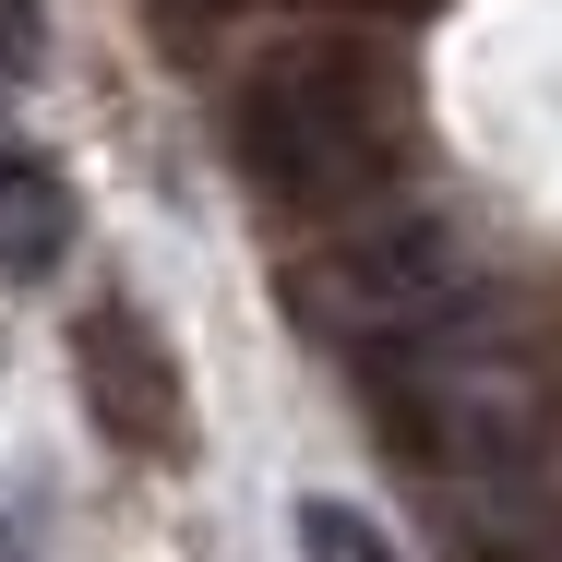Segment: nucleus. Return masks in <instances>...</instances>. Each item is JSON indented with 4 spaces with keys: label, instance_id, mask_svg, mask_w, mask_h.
<instances>
[{
    "label": "nucleus",
    "instance_id": "nucleus-1",
    "mask_svg": "<svg viewBox=\"0 0 562 562\" xmlns=\"http://www.w3.org/2000/svg\"><path fill=\"white\" fill-rule=\"evenodd\" d=\"M347 371L467 562H527L562 539V371L527 336H503V300Z\"/></svg>",
    "mask_w": 562,
    "mask_h": 562
},
{
    "label": "nucleus",
    "instance_id": "nucleus-2",
    "mask_svg": "<svg viewBox=\"0 0 562 562\" xmlns=\"http://www.w3.org/2000/svg\"><path fill=\"white\" fill-rule=\"evenodd\" d=\"M227 144L288 216H359L407 156V60L359 24L276 36L227 85Z\"/></svg>",
    "mask_w": 562,
    "mask_h": 562
},
{
    "label": "nucleus",
    "instance_id": "nucleus-3",
    "mask_svg": "<svg viewBox=\"0 0 562 562\" xmlns=\"http://www.w3.org/2000/svg\"><path fill=\"white\" fill-rule=\"evenodd\" d=\"M288 324L336 359H371V347H407L431 324H467L503 300V263L491 239L454 216V204H395V216H347L336 239H312L288 276Z\"/></svg>",
    "mask_w": 562,
    "mask_h": 562
},
{
    "label": "nucleus",
    "instance_id": "nucleus-4",
    "mask_svg": "<svg viewBox=\"0 0 562 562\" xmlns=\"http://www.w3.org/2000/svg\"><path fill=\"white\" fill-rule=\"evenodd\" d=\"M72 383H85V419H97L120 454H192V395H180L168 347L144 336L120 300L72 324Z\"/></svg>",
    "mask_w": 562,
    "mask_h": 562
},
{
    "label": "nucleus",
    "instance_id": "nucleus-5",
    "mask_svg": "<svg viewBox=\"0 0 562 562\" xmlns=\"http://www.w3.org/2000/svg\"><path fill=\"white\" fill-rule=\"evenodd\" d=\"M60 251H72V180L36 144H0V276L36 288Z\"/></svg>",
    "mask_w": 562,
    "mask_h": 562
},
{
    "label": "nucleus",
    "instance_id": "nucleus-6",
    "mask_svg": "<svg viewBox=\"0 0 562 562\" xmlns=\"http://www.w3.org/2000/svg\"><path fill=\"white\" fill-rule=\"evenodd\" d=\"M300 562H395V539L359 515V503H336V491H312L300 503Z\"/></svg>",
    "mask_w": 562,
    "mask_h": 562
},
{
    "label": "nucleus",
    "instance_id": "nucleus-7",
    "mask_svg": "<svg viewBox=\"0 0 562 562\" xmlns=\"http://www.w3.org/2000/svg\"><path fill=\"white\" fill-rule=\"evenodd\" d=\"M0 562H36V551H24V539H12V527H0Z\"/></svg>",
    "mask_w": 562,
    "mask_h": 562
},
{
    "label": "nucleus",
    "instance_id": "nucleus-8",
    "mask_svg": "<svg viewBox=\"0 0 562 562\" xmlns=\"http://www.w3.org/2000/svg\"><path fill=\"white\" fill-rule=\"evenodd\" d=\"M527 562H562V539H551V551H527Z\"/></svg>",
    "mask_w": 562,
    "mask_h": 562
}]
</instances>
